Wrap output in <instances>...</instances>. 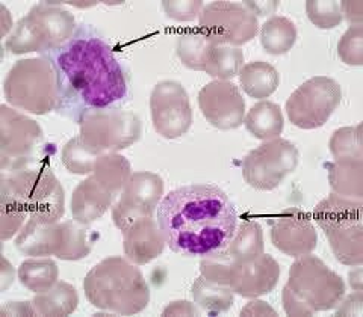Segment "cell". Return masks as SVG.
Wrapping results in <instances>:
<instances>
[{"label":"cell","mask_w":363,"mask_h":317,"mask_svg":"<svg viewBox=\"0 0 363 317\" xmlns=\"http://www.w3.org/2000/svg\"><path fill=\"white\" fill-rule=\"evenodd\" d=\"M56 73V112L79 121L93 109L113 108L128 97V76L112 49L89 25H82L61 47L45 52Z\"/></svg>","instance_id":"6da1fadb"},{"label":"cell","mask_w":363,"mask_h":317,"mask_svg":"<svg viewBox=\"0 0 363 317\" xmlns=\"http://www.w3.org/2000/svg\"><path fill=\"white\" fill-rule=\"evenodd\" d=\"M156 219L176 254L204 257L229 245L238 214L218 186L191 185L165 195L157 206Z\"/></svg>","instance_id":"7a4b0ae2"},{"label":"cell","mask_w":363,"mask_h":317,"mask_svg":"<svg viewBox=\"0 0 363 317\" xmlns=\"http://www.w3.org/2000/svg\"><path fill=\"white\" fill-rule=\"evenodd\" d=\"M84 290L93 307L112 314H138L150 302V287L138 265L120 255L108 257L91 267Z\"/></svg>","instance_id":"3957f363"},{"label":"cell","mask_w":363,"mask_h":317,"mask_svg":"<svg viewBox=\"0 0 363 317\" xmlns=\"http://www.w3.org/2000/svg\"><path fill=\"white\" fill-rule=\"evenodd\" d=\"M0 192L18 201L32 219L53 224L65 213L64 188L44 158L30 157L0 169Z\"/></svg>","instance_id":"277c9868"},{"label":"cell","mask_w":363,"mask_h":317,"mask_svg":"<svg viewBox=\"0 0 363 317\" xmlns=\"http://www.w3.org/2000/svg\"><path fill=\"white\" fill-rule=\"evenodd\" d=\"M363 200L330 194L313 210V219L324 231L339 263L363 265Z\"/></svg>","instance_id":"5b68a950"},{"label":"cell","mask_w":363,"mask_h":317,"mask_svg":"<svg viewBox=\"0 0 363 317\" xmlns=\"http://www.w3.org/2000/svg\"><path fill=\"white\" fill-rule=\"evenodd\" d=\"M76 30V20L70 11L56 2H41L18 20L5 47L14 54H43L70 41Z\"/></svg>","instance_id":"8992f818"},{"label":"cell","mask_w":363,"mask_h":317,"mask_svg":"<svg viewBox=\"0 0 363 317\" xmlns=\"http://www.w3.org/2000/svg\"><path fill=\"white\" fill-rule=\"evenodd\" d=\"M4 93L11 106L33 115L56 110L60 93L52 62L44 56L17 61L6 74Z\"/></svg>","instance_id":"52a82bcc"},{"label":"cell","mask_w":363,"mask_h":317,"mask_svg":"<svg viewBox=\"0 0 363 317\" xmlns=\"http://www.w3.org/2000/svg\"><path fill=\"white\" fill-rule=\"evenodd\" d=\"M77 122L79 136L101 154L129 149L141 138L143 132L141 120L121 108L88 110Z\"/></svg>","instance_id":"ba28073f"},{"label":"cell","mask_w":363,"mask_h":317,"mask_svg":"<svg viewBox=\"0 0 363 317\" xmlns=\"http://www.w3.org/2000/svg\"><path fill=\"white\" fill-rule=\"evenodd\" d=\"M286 287L315 313L335 309L345 294L342 277L312 254L301 255L292 263Z\"/></svg>","instance_id":"9c48e42d"},{"label":"cell","mask_w":363,"mask_h":317,"mask_svg":"<svg viewBox=\"0 0 363 317\" xmlns=\"http://www.w3.org/2000/svg\"><path fill=\"white\" fill-rule=\"evenodd\" d=\"M342 100V89L332 77L316 76L303 82L286 100V113L295 127L313 130L330 120Z\"/></svg>","instance_id":"30bf717a"},{"label":"cell","mask_w":363,"mask_h":317,"mask_svg":"<svg viewBox=\"0 0 363 317\" xmlns=\"http://www.w3.org/2000/svg\"><path fill=\"white\" fill-rule=\"evenodd\" d=\"M300 151L292 142L274 138L264 141L242 161L244 181L257 190H272L297 169Z\"/></svg>","instance_id":"8fae6325"},{"label":"cell","mask_w":363,"mask_h":317,"mask_svg":"<svg viewBox=\"0 0 363 317\" xmlns=\"http://www.w3.org/2000/svg\"><path fill=\"white\" fill-rule=\"evenodd\" d=\"M199 29L215 45L240 47L257 35L259 20L245 2H212L200 11Z\"/></svg>","instance_id":"7c38bea8"},{"label":"cell","mask_w":363,"mask_h":317,"mask_svg":"<svg viewBox=\"0 0 363 317\" xmlns=\"http://www.w3.org/2000/svg\"><path fill=\"white\" fill-rule=\"evenodd\" d=\"M153 127L165 139H176L192 126V108L186 89L179 82L157 83L150 96Z\"/></svg>","instance_id":"4fadbf2b"},{"label":"cell","mask_w":363,"mask_h":317,"mask_svg":"<svg viewBox=\"0 0 363 317\" xmlns=\"http://www.w3.org/2000/svg\"><path fill=\"white\" fill-rule=\"evenodd\" d=\"M44 133L37 121L8 105L0 106V169L37 157Z\"/></svg>","instance_id":"5bb4252c"},{"label":"cell","mask_w":363,"mask_h":317,"mask_svg":"<svg viewBox=\"0 0 363 317\" xmlns=\"http://www.w3.org/2000/svg\"><path fill=\"white\" fill-rule=\"evenodd\" d=\"M199 106L206 121L218 130H235L245 118V100L230 81H212L199 93Z\"/></svg>","instance_id":"9a60e30c"},{"label":"cell","mask_w":363,"mask_h":317,"mask_svg":"<svg viewBox=\"0 0 363 317\" xmlns=\"http://www.w3.org/2000/svg\"><path fill=\"white\" fill-rule=\"evenodd\" d=\"M271 243L280 253L294 258L312 254L318 245L313 221L298 207L283 210L271 222Z\"/></svg>","instance_id":"2e32d148"},{"label":"cell","mask_w":363,"mask_h":317,"mask_svg":"<svg viewBox=\"0 0 363 317\" xmlns=\"http://www.w3.org/2000/svg\"><path fill=\"white\" fill-rule=\"evenodd\" d=\"M280 272L276 258L265 253L248 262L238 260L230 289L242 298L264 296L276 289Z\"/></svg>","instance_id":"e0dca14e"},{"label":"cell","mask_w":363,"mask_h":317,"mask_svg":"<svg viewBox=\"0 0 363 317\" xmlns=\"http://www.w3.org/2000/svg\"><path fill=\"white\" fill-rule=\"evenodd\" d=\"M167 241L155 218H141L124 231V255L132 263L144 266L164 253Z\"/></svg>","instance_id":"ac0fdd59"},{"label":"cell","mask_w":363,"mask_h":317,"mask_svg":"<svg viewBox=\"0 0 363 317\" xmlns=\"http://www.w3.org/2000/svg\"><path fill=\"white\" fill-rule=\"evenodd\" d=\"M113 198L116 197L91 174L73 190L72 217L81 224H93L108 212Z\"/></svg>","instance_id":"d6986e66"},{"label":"cell","mask_w":363,"mask_h":317,"mask_svg":"<svg viewBox=\"0 0 363 317\" xmlns=\"http://www.w3.org/2000/svg\"><path fill=\"white\" fill-rule=\"evenodd\" d=\"M62 224L41 222L29 218L16 237V246L21 254L30 257L56 255L61 246Z\"/></svg>","instance_id":"ffe728a7"},{"label":"cell","mask_w":363,"mask_h":317,"mask_svg":"<svg viewBox=\"0 0 363 317\" xmlns=\"http://www.w3.org/2000/svg\"><path fill=\"white\" fill-rule=\"evenodd\" d=\"M328 183L333 194L340 197L363 200V161L344 158L327 165Z\"/></svg>","instance_id":"44dd1931"},{"label":"cell","mask_w":363,"mask_h":317,"mask_svg":"<svg viewBox=\"0 0 363 317\" xmlns=\"http://www.w3.org/2000/svg\"><path fill=\"white\" fill-rule=\"evenodd\" d=\"M30 302L37 316L64 317L76 311L79 294L74 286L68 284L65 281H58L49 290L37 293Z\"/></svg>","instance_id":"7402d4cb"},{"label":"cell","mask_w":363,"mask_h":317,"mask_svg":"<svg viewBox=\"0 0 363 317\" xmlns=\"http://www.w3.org/2000/svg\"><path fill=\"white\" fill-rule=\"evenodd\" d=\"M244 126L255 138L268 141L280 138L283 127H285V118L276 103L262 100L245 113Z\"/></svg>","instance_id":"603a6c76"},{"label":"cell","mask_w":363,"mask_h":317,"mask_svg":"<svg viewBox=\"0 0 363 317\" xmlns=\"http://www.w3.org/2000/svg\"><path fill=\"white\" fill-rule=\"evenodd\" d=\"M238 76H240V83L244 93L248 97L259 100L268 98L274 94L280 83L279 71L265 61L245 64Z\"/></svg>","instance_id":"cb8c5ba5"},{"label":"cell","mask_w":363,"mask_h":317,"mask_svg":"<svg viewBox=\"0 0 363 317\" xmlns=\"http://www.w3.org/2000/svg\"><path fill=\"white\" fill-rule=\"evenodd\" d=\"M215 44L200 29H188L177 37L176 53L185 67L204 71Z\"/></svg>","instance_id":"d4e9b609"},{"label":"cell","mask_w":363,"mask_h":317,"mask_svg":"<svg viewBox=\"0 0 363 317\" xmlns=\"http://www.w3.org/2000/svg\"><path fill=\"white\" fill-rule=\"evenodd\" d=\"M17 275L23 287L43 293L60 281V269L49 257H32L18 266Z\"/></svg>","instance_id":"484cf974"},{"label":"cell","mask_w":363,"mask_h":317,"mask_svg":"<svg viewBox=\"0 0 363 317\" xmlns=\"http://www.w3.org/2000/svg\"><path fill=\"white\" fill-rule=\"evenodd\" d=\"M93 175L113 197H117L132 175V165L128 157L118 153H104L97 157Z\"/></svg>","instance_id":"4316f807"},{"label":"cell","mask_w":363,"mask_h":317,"mask_svg":"<svg viewBox=\"0 0 363 317\" xmlns=\"http://www.w3.org/2000/svg\"><path fill=\"white\" fill-rule=\"evenodd\" d=\"M121 194L133 202L156 213L164 195V180L155 173H132Z\"/></svg>","instance_id":"83f0119b"},{"label":"cell","mask_w":363,"mask_h":317,"mask_svg":"<svg viewBox=\"0 0 363 317\" xmlns=\"http://www.w3.org/2000/svg\"><path fill=\"white\" fill-rule=\"evenodd\" d=\"M297 41V28L281 16L269 17L260 28V44L269 54H285Z\"/></svg>","instance_id":"f1b7e54d"},{"label":"cell","mask_w":363,"mask_h":317,"mask_svg":"<svg viewBox=\"0 0 363 317\" xmlns=\"http://www.w3.org/2000/svg\"><path fill=\"white\" fill-rule=\"evenodd\" d=\"M191 293L199 309L212 316L229 311L235 302V292L230 287L215 284L201 275L194 281Z\"/></svg>","instance_id":"f546056e"},{"label":"cell","mask_w":363,"mask_h":317,"mask_svg":"<svg viewBox=\"0 0 363 317\" xmlns=\"http://www.w3.org/2000/svg\"><path fill=\"white\" fill-rule=\"evenodd\" d=\"M225 251L240 262H248L265 251L262 226L256 221H245L238 226Z\"/></svg>","instance_id":"4dcf8cb0"},{"label":"cell","mask_w":363,"mask_h":317,"mask_svg":"<svg viewBox=\"0 0 363 317\" xmlns=\"http://www.w3.org/2000/svg\"><path fill=\"white\" fill-rule=\"evenodd\" d=\"M62 224V237L60 251L55 257L67 262H76L89 255L93 249V239H91V231L88 225L77 221H65Z\"/></svg>","instance_id":"1f68e13d"},{"label":"cell","mask_w":363,"mask_h":317,"mask_svg":"<svg viewBox=\"0 0 363 317\" xmlns=\"http://www.w3.org/2000/svg\"><path fill=\"white\" fill-rule=\"evenodd\" d=\"M244 67V53L241 49L230 45H215L204 73L215 81H230L240 74Z\"/></svg>","instance_id":"d6a6232c"},{"label":"cell","mask_w":363,"mask_h":317,"mask_svg":"<svg viewBox=\"0 0 363 317\" xmlns=\"http://www.w3.org/2000/svg\"><path fill=\"white\" fill-rule=\"evenodd\" d=\"M101 153L84 142L81 136H76L68 141L61 153L62 165L68 173L76 175H91L94 163Z\"/></svg>","instance_id":"836d02e7"},{"label":"cell","mask_w":363,"mask_h":317,"mask_svg":"<svg viewBox=\"0 0 363 317\" xmlns=\"http://www.w3.org/2000/svg\"><path fill=\"white\" fill-rule=\"evenodd\" d=\"M238 260L225 249L209 255H204L200 262V274L211 282L220 286H232Z\"/></svg>","instance_id":"e575fe53"},{"label":"cell","mask_w":363,"mask_h":317,"mask_svg":"<svg viewBox=\"0 0 363 317\" xmlns=\"http://www.w3.org/2000/svg\"><path fill=\"white\" fill-rule=\"evenodd\" d=\"M330 153L335 161L344 158H359L363 161V144H362V122L354 127L337 129L333 134L330 144Z\"/></svg>","instance_id":"d590c367"},{"label":"cell","mask_w":363,"mask_h":317,"mask_svg":"<svg viewBox=\"0 0 363 317\" xmlns=\"http://www.w3.org/2000/svg\"><path fill=\"white\" fill-rule=\"evenodd\" d=\"M29 213L18 201L0 192V241L5 242L20 233Z\"/></svg>","instance_id":"8d00e7d4"},{"label":"cell","mask_w":363,"mask_h":317,"mask_svg":"<svg viewBox=\"0 0 363 317\" xmlns=\"http://www.w3.org/2000/svg\"><path fill=\"white\" fill-rule=\"evenodd\" d=\"M306 13H308L309 20L316 28L320 29H333L340 25L342 21V11H340V4L330 0H309L306 2Z\"/></svg>","instance_id":"74e56055"},{"label":"cell","mask_w":363,"mask_h":317,"mask_svg":"<svg viewBox=\"0 0 363 317\" xmlns=\"http://www.w3.org/2000/svg\"><path fill=\"white\" fill-rule=\"evenodd\" d=\"M155 214L156 213H153L152 210L133 202L123 194L112 207V221L116 224L117 229L121 230L123 233L126 231L133 222L141 218H155Z\"/></svg>","instance_id":"f35d334b"},{"label":"cell","mask_w":363,"mask_h":317,"mask_svg":"<svg viewBox=\"0 0 363 317\" xmlns=\"http://www.w3.org/2000/svg\"><path fill=\"white\" fill-rule=\"evenodd\" d=\"M337 54L347 65H363V26H350L337 42Z\"/></svg>","instance_id":"ab89813d"},{"label":"cell","mask_w":363,"mask_h":317,"mask_svg":"<svg viewBox=\"0 0 363 317\" xmlns=\"http://www.w3.org/2000/svg\"><path fill=\"white\" fill-rule=\"evenodd\" d=\"M203 2L200 0H186V2H179V0H164L162 9L167 17L177 21H191L194 20L200 11L203 9Z\"/></svg>","instance_id":"60d3db41"},{"label":"cell","mask_w":363,"mask_h":317,"mask_svg":"<svg viewBox=\"0 0 363 317\" xmlns=\"http://www.w3.org/2000/svg\"><path fill=\"white\" fill-rule=\"evenodd\" d=\"M283 309L288 316H313L315 311L306 304L301 298H298L289 287L283 289Z\"/></svg>","instance_id":"b9f144b4"},{"label":"cell","mask_w":363,"mask_h":317,"mask_svg":"<svg viewBox=\"0 0 363 317\" xmlns=\"http://www.w3.org/2000/svg\"><path fill=\"white\" fill-rule=\"evenodd\" d=\"M340 307L336 310L335 316H362L363 311V294L362 292H354L344 301L339 302Z\"/></svg>","instance_id":"7bdbcfd3"},{"label":"cell","mask_w":363,"mask_h":317,"mask_svg":"<svg viewBox=\"0 0 363 317\" xmlns=\"http://www.w3.org/2000/svg\"><path fill=\"white\" fill-rule=\"evenodd\" d=\"M342 17L347 18L351 26H363V5L362 2H342L340 4Z\"/></svg>","instance_id":"ee69618b"},{"label":"cell","mask_w":363,"mask_h":317,"mask_svg":"<svg viewBox=\"0 0 363 317\" xmlns=\"http://www.w3.org/2000/svg\"><path fill=\"white\" fill-rule=\"evenodd\" d=\"M162 316H200V310L188 301H174L167 305Z\"/></svg>","instance_id":"f6af8a7d"},{"label":"cell","mask_w":363,"mask_h":317,"mask_svg":"<svg viewBox=\"0 0 363 317\" xmlns=\"http://www.w3.org/2000/svg\"><path fill=\"white\" fill-rule=\"evenodd\" d=\"M0 316H37L32 302H5L0 309Z\"/></svg>","instance_id":"bcb514c9"},{"label":"cell","mask_w":363,"mask_h":317,"mask_svg":"<svg viewBox=\"0 0 363 317\" xmlns=\"http://www.w3.org/2000/svg\"><path fill=\"white\" fill-rule=\"evenodd\" d=\"M241 316H277V311L269 304L255 298L241 310Z\"/></svg>","instance_id":"7dc6e473"},{"label":"cell","mask_w":363,"mask_h":317,"mask_svg":"<svg viewBox=\"0 0 363 317\" xmlns=\"http://www.w3.org/2000/svg\"><path fill=\"white\" fill-rule=\"evenodd\" d=\"M14 275L16 270L8 262V258L2 255V270H0V292H5L11 284L14 282Z\"/></svg>","instance_id":"c3c4849f"},{"label":"cell","mask_w":363,"mask_h":317,"mask_svg":"<svg viewBox=\"0 0 363 317\" xmlns=\"http://www.w3.org/2000/svg\"><path fill=\"white\" fill-rule=\"evenodd\" d=\"M245 5L250 8V11L256 16V17H262L267 14L276 13V9L279 8V2H245Z\"/></svg>","instance_id":"681fc988"},{"label":"cell","mask_w":363,"mask_h":317,"mask_svg":"<svg viewBox=\"0 0 363 317\" xmlns=\"http://www.w3.org/2000/svg\"><path fill=\"white\" fill-rule=\"evenodd\" d=\"M350 286L354 292H362V267L357 266L356 270L350 272Z\"/></svg>","instance_id":"f907efd6"},{"label":"cell","mask_w":363,"mask_h":317,"mask_svg":"<svg viewBox=\"0 0 363 317\" xmlns=\"http://www.w3.org/2000/svg\"><path fill=\"white\" fill-rule=\"evenodd\" d=\"M0 9H2V37H6L9 30L13 32V18H11L5 5H0Z\"/></svg>","instance_id":"816d5d0a"},{"label":"cell","mask_w":363,"mask_h":317,"mask_svg":"<svg viewBox=\"0 0 363 317\" xmlns=\"http://www.w3.org/2000/svg\"><path fill=\"white\" fill-rule=\"evenodd\" d=\"M67 5H73V6H77V8H89V6H94L97 2H91V4H81V2H64Z\"/></svg>","instance_id":"f5cc1de1"}]
</instances>
